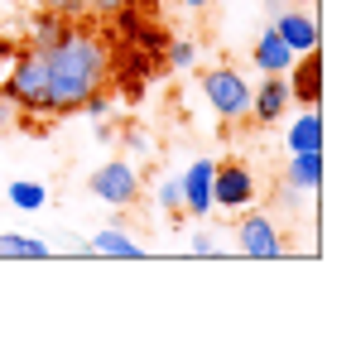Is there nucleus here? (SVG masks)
Wrapping results in <instances>:
<instances>
[{"instance_id": "nucleus-1", "label": "nucleus", "mask_w": 356, "mask_h": 337, "mask_svg": "<svg viewBox=\"0 0 356 337\" xmlns=\"http://www.w3.org/2000/svg\"><path fill=\"white\" fill-rule=\"evenodd\" d=\"M39 54H44V107H39V116L82 111V102L92 92H102L106 77H111V44L97 29L72 24V19Z\"/></svg>"}, {"instance_id": "nucleus-2", "label": "nucleus", "mask_w": 356, "mask_h": 337, "mask_svg": "<svg viewBox=\"0 0 356 337\" xmlns=\"http://www.w3.org/2000/svg\"><path fill=\"white\" fill-rule=\"evenodd\" d=\"M0 92H5L19 111H39V107H44V54H39L34 44H29V49H15Z\"/></svg>"}, {"instance_id": "nucleus-3", "label": "nucleus", "mask_w": 356, "mask_h": 337, "mask_svg": "<svg viewBox=\"0 0 356 337\" xmlns=\"http://www.w3.org/2000/svg\"><path fill=\"white\" fill-rule=\"evenodd\" d=\"M202 97H207V107L222 116L227 125L250 120V82H245V72H236V68L202 72Z\"/></svg>"}, {"instance_id": "nucleus-4", "label": "nucleus", "mask_w": 356, "mask_h": 337, "mask_svg": "<svg viewBox=\"0 0 356 337\" xmlns=\"http://www.w3.org/2000/svg\"><path fill=\"white\" fill-rule=\"evenodd\" d=\"M87 188L106 207H135L140 203V173H135V164H125V159H106V164L87 178Z\"/></svg>"}, {"instance_id": "nucleus-5", "label": "nucleus", "mask_w": 356, "mask_h": 337, "mask_svg": "<svg viewBox=\"0 0 356 337\" xmlns=\"http://www.w3.org/2000/svg\"><path fill=\"white\" fill-rule=\"evenodd\" d=\"M255 173L241 164V159H227V164H217L212 173V207H222V212H245L250 203H255Z\"/></svg>"}, {"instance_id": "nucleus-6", "label": "nucleus", "mask_w": 356, "mask_h": 337, "mask_svg": "<svg viewBox=\"0 0 356 337\" xmlns=\"http://www.w3.org/2000/svg\"><path fill=\"white\" fill-rule=\"evenodd\" d=\"M236 251L250 256V260H275V256H284L280 222H275L270 212H245L236 222Z\"/></svg>"}, {"instance_id": "nucleus-7", "label": "nucleus", "mask_w": 356, "mask_h": 337, "mask_svg": "<svg viewBox=\"0 0 356 337\" xmlns=\"http://www.w3.org/2000/svg\"><path fill=\"white\" fill-rule=\"evenodd\" d=\"M294 92H289V77L284 72H265L260 87H250V120L255 125H275L280 116L289 111Z\"/></svg>"}, {"instance_id": "nucleus-8", "label": "nucleus", "mask_w": 356, "mask_h": 337, "mask_svg": "<svg viewBox=\"0 0 356 337\" xmlns=\"http://www.w3.org/2000/svg\"><path fill=\"white\" fill-rule=\"evenodd\" d=\"M212 159H193V164L178 173V188H183V212L188 217H207L212 212Z\"/></svg>"}, {"instance_id": "nucleus-9", "label": "nucleus", "mask_w": 356, "mask_h": 337, "mask_svg": "<svg viewBox=\"0 0 356 337\" xmlns=\"http://www.w3.org/2000/svg\"><path fill=\"white\" fill-rule=\"evenodd\" d=\"M275 34H280L294 54H313L318 39H323V34H318V19H313L308 10H280V15H275Z\"/></svg>"}, {"instance_id": "nucleus-10", "label": "nucleus", "mask_w": 356, "mask_h": 337, "mask_svg": "<svg viewBox=\"0 0 356 337\" xmlns=\"http://www.w3.org/2000/svg\"><path fill=\"white\" fill-rule=\"evenodd\" d=\"M250 58H255V68H260V72H294V63H298V54L280 39V34H275V24H270V29H260V39H255Z\"/></svg>"}, {"instance_id": "nucleus-11", "label": "nucleus", "mask_w": 356, "mask_h": 337, "mask_svg": "<svg viewBox=\"0 0 356 337\" xmlns=\"http://www.w3.org/2000/svg\"><path fill=\"white\" fill-rule=\"evenodd\" d=\"M87 251L92 256H120V260H135V256H145V241H135L125 226H102V231H92V241H87Z\"/></svg>"}, {"instance_id": "nucleus-12", "label": "nucleus", "mask_w": 356, "mask_h": 337, "mask_svg": "<svg viewBox=\"0 0 356 337\" xmlns=\"http://www.w3.org/2000/svg\"><path fill=\"white\" fill-rule=\"evenodd\" d=\"M284 178L294 183L298 193H318L323 188V150H298V155H289V173Z\"/></svg>"}, {"instance_id": "nucleus-13", "label": "nucleus", "mask_w": 356, "mask_h": 337, "mask_svg": "<svg viewBox=\"0 0 356 337\" xmlns=\"http://www.w3.org/2000/svg\"><path fill=\"white\" fill-rule=\"evenodd\" d=\"M5 198H10V207H19V212H44V207H49V188H44L39 178H15V183L5 188Z\"/></svg>"}, {"instance_id": "nucleus-14", "label": "nucleus", "mask_w": 356, "mask_h": 337, "mask_svg": "<svg viewBox=\"0 0 356 337\" xmlns=\"http://www.w3.org/2000/svg\"><path fill=\"white\" fill-rule=\"evenodd\" d=\"M303 58V68H298V77L289 82V92H298L308 107H318V92H323V63H318V49L313 54H298Z\"/></svg>"}, {"instance_id": "nucleus-15", "label": "nucleus", "mask_w": 356, "mask_h": 337, "mask_svg": "<svg viewBox=\"0 0 356 337\" xmlns=\"http://www.w3.org/2000/svg\"><path fill=\"white\" fill-rule=\"evenodd\" d=\"M298 150H323V116L318 111H303L289 125V155H298Z\"/></svg>"}, {"instance_id": "nucleus-16", "label": "nucleus", "mask_w": 356, "mask_h": 337, "mask_svg": "<svg viewBox=\"0 0 356 337\" xmlns=\"http://www.w3.org/2000/svg\"><path fill=\"white\" fill-rule=\"evenodd\" d=\"M0 256L5 260H44L49 246L34 241V236H19V231H0Z\"/></svg>"}, {"instance_id": "nucleus-17", "label": "nucleus", "mask_w": 356, "mask_h": 337, "mask_svg": "<svg viewBox=\"0 0 356 337\" xmlns=\"http://www.w3.org/2000/svg\"><path fill=\"white\" fill-rule=\"evenodd\" d=\"M169 68L193 72V68H197V44H193V39H174V44H169Z\"/></svg>"}, {"instance_id": "nucleus-18", "label": "nucleus", "mask_w": 356, "mask_h": 337, "mask_svg": "<svg viewBox=\"0 0 356 337\" xmlns=\"http://www.w3.org/2000/svg\"><path fill=\"white\" fill-rule=\"evenodd\" d=\"M154 198H159V207H164V212H174V217L183 212V188H178V178H164Z\"/></svg>"}, {"instance_id": "nucleus-19", "label": "nucleus", "mask_w": 356, "mask_h": 337, "mask_svg": "<svg viewBox=\"0 0 356 337\" xmlns=\"http://www.w3.org/2000/svg\"><path fill=\"white\" fill-rule=\"evenodd\" d=\"M188 246H193V251H197V256H217V251H222V236H217V231H212V226H197V231H193V241H188Z\"/></svg>"}, {"instance_id": "nucleus-20", "label": "nucleus", "mask_w": 356, "mask_h": 337, "mask_svg": "<svg viewBox=\"0 0 356 337\" xmlns=\"http://www.w3.org/2000/svg\"><path fill=\"white\" fill-rule=\"evenodd\" d=\"M87 5V15H97V19H116L120 10H130V0H82Z\"/></svg>"}, {"instance_id": "nucleus-21", "label": "nucleus", "mask_w": 356, "mask_h": 337, "mask_svg": "<svg viewBox=\"0 0 356 337\" xmlns=\"http://www.w3.org/2000/svg\"><path fill=\"white\" fill-rule=\"evenodd\" d=\"M44 10H54V15H67V19H77V15H87V5L82 0H39Z\"/></svg>"}, {"instance_id": "nucleus-22", "label": "nucleus", "mask_w": 356, "mask_h": 337, "mask_svg": "<svg viewBox=\"0 0 356 337\" xmlns=\"http://www.w3.org/2000/svg\"><path fill=\"white\" fill-rule=\"evenodd\" d=\"M15 116H19V107L0 92V135H10V130H15Z\"/></svg>"}, {"instance_id": "nucleus-23", "label": "nucleus", "mask_w": 356, "mask_h": 337, "mask_svg": "<svg viewBox=\"0 0 356 337\" xmlns=\"http://www.w3.org/2000/svg\"><path fill=\"white\" fill-rule=\"evenodd\" d=\"M183 5H188V10H207L212 0H183Z\"/></svg>"}]
</instances>
